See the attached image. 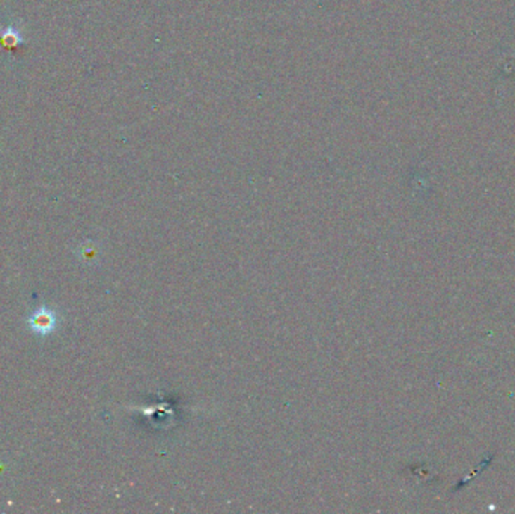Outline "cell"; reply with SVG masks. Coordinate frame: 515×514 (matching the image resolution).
Masks as SVG:
<instances>
[{
  "mask_svg": "<svg viewBox=\"0 0 515 514\" xmlns=\"http://www.w3.org/2000/svg\"><path fill=\"white\" fill-rule=\"evenodd\" d=\"M29 325H30L32 330L37 332V334L46 335V334H49V332L55 329L56 318L49 309H39L29 318Z\"/></svg>",
  "mask_w": 515,
  "mask_h": 514,
  "instance_id": "6da1fadb",
  "label": "cell"
}]
</instances>
